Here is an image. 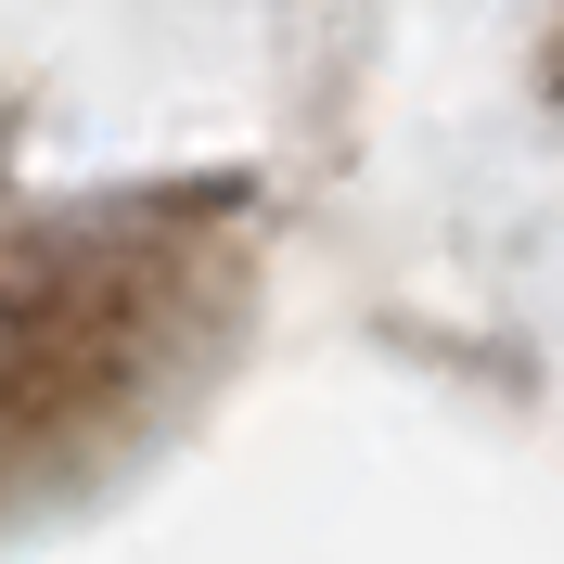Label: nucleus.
Masks as SVG:
<instances>
[]
</instances>
